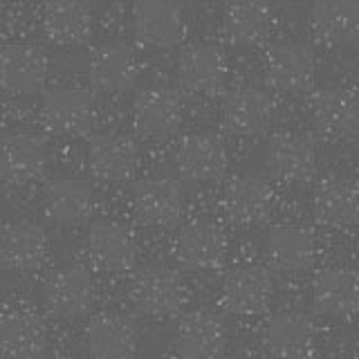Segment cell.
<instances>
[{
    "mask_svg": "<svg viewBox=\"0 0 359 359\" xmlns=\"http://www.w3.org/2000/svg\"><path fill=\"white\" fill-rule=\"evenodd\" d=\"M41 123L54 135H86L95 123V101L81 88H54L41 104Z\"/></svg>",
    "mask_w": 359,
    "mask_h": 359,
    "instance_id": "obj_2",
    "label": "cell"
},
{
    "mask_svg": "<svg viewBox=\"0 0 359 359\" xmlns=\"http://www.w3.org/2000/svg\"><path fill=\"white\" fill-rule=\"evenodd\" d=\"M274 297V278L258 265L233 269L222 283V306L233 314H261Z\"/></svg>",
    "mask_w": 359,
    "mask_h": 359,
    "instance_id": "obj_12",
    "label": "cell"
},
{
    "mask_svg": "<svg viewBox=\"0 0 359 359\" xmlns=\"http://www.w3.org/2000/svg\"><path fill=\"white\" fill-rule=\"evenodd\" d=\"M265 166L280 182H306L317 171V151L308 135L278 130L265 144Z\"/></svg>",
    "mask_w": 359,
    "mask_h": 359,
    "instance_id": "obj_1",
    "label": "cell"
},
{
    "mask_svg": "<svg viewBox=\"0 0 359 359\" xmlns=\"http://www.w3.org/2000/svg\"><path fill=\"white\" fill-rule=\"evenodd\" d=\"M140 72L137 54L126 41L97 43L88 56V76L101 93H121L135 83Z\"/></svg>",
    "mask_w": 359,
    "mask_h": 359,
    "instance_id": "obj_5",
    "label": "cell"
},
{
    "mask_svg": "<svg viewBox=\"0 0 359 359\" xmlns=\"http://www.w3.org/2000/svg\"><path fill=\"white\" fill-rule=\"evenodd\" d=\"M236 359H261V357H254V355H241V357H236Z\"/></svg>",
    "mask_w": 359,
    "mask_h": 359,
    "instance_id": "obj_33",
    "label": "cell"
},
{
    "mask_svg": "<svg viewBox=\"0 0 359 359\" xmlns=\"http://www.w3.org/2000/svg\"><path fill=\"white\" fill-rule=\"evenodd\" d=\"M310 29L325 45H346L359 36V3L321 0L310 7Z\"/></svg>",
    "mask_w": 359,
    "mask_h": 359,
    "instance_id": "obj_30",
    "label": "cell"
},
{
    "mask_svg": "<svg viewBox=\"0 0 359 359\" xmlns=\"http://www.w3.org/2000/svg\"><path fill=\"white\" fill-rule=\"evenodd\" d=\"M227 256V236L216 222H191L175 241V258L187 269H216Z\"/></svg>",
    "mask_w": 359,
    "mask_h": 359,
    "instance_id": "obj_13",
    "label": "cell"
},
{
    "mask_svg": "<svg viewBox=\"0 0 359 359\" xmlns=\"http://www.w3.org/2000/svg\"><path fill=\"white\" fill-rule=\"evenodd\" d=\"M355 250H357V261H359V236H357V245H355Z\"/></svg>",
    "mask_w": 359,
    "mask_h": 359,
    "instance_id": "obj_34",
    "label": "cell"
},
{
    "mask_svg": "<svg viewBox=\"0 0 359 359\" xmlns=\"http://www.w3.org/2000/svg\"><path fill=\"white\" fill-rule=\"evenodd\" d=\"M48 164V144L32 130L3 135V175L11 184H27L43 175Z\"/></svg>",
    "mask_w": 359,
    "mask_h": 359,
    "instance_id": "obj_17",
    "label": "cell"
},
{
    "mask_svg": "<svg viewBox=\"0 0 359 359\" xmlns=\"http://www.w3.org/2000/svg\"><path fill=\"white\" fill-rule=\"evenodd\" d=\"M265 348L278 359H303L317 346V328L303 312H280L263 332Z\"/></svg>",
    "mask_w": 359,
    "mask_h": 359,
    "instance_id": "obj_20",
    "label": "cell"
},
{
    "mask_svg": "<svg viewBox=\"0 0 359 359\" xmlns=\"http://www.w3.org/2000/svg\"><path fill=\"white\" fill-rule=\"evenodd\" d=\"M267 81L278 90H303L314 76V54L299 41L272 43L265 52Z\"/></svg>",
    "mask_w": 359,
    "mask_h": 359,
    "instance_id": "obj_14",
    "label": "cell"
},
{
    "mask_svg": "<svg viewBox=\"0 0 359 359\" xmlns=\"http://www.w3.org/2000/svg\"><path fill=\"white\" fill-rule=\"evenodd\" d=\"M274 97L263 88L243 86L224 97L220 108L222 126L236 135L265 133L274 121Z\"/></svg>",
    "mask_w": 359,
    "mask_h": 359,
    "instance_id": "obj_6",
    "label": "cell"
},
{
    "mask_svg": "<svg viewBox=\"0 0 359 359\" xmlns=\"http://www.w3.org/2000/svg\"><path fill=\"white\" fill-rule=\"evenodd\" d=\"M227 149L213 133H191L175 149L177 171L189 180H213L227 168Z\"/></svg>",
    "mask_w": 359,
    "mask_h": 359,
    "instance_id": "obj_21",
    "label": "cell"
},
{
    "mask_svg": "<svg viewBox=\"0 0 359 359\" xmlns=\"http://www.w3.org/2000/svg\"><path fill=\"white\" fill-rule=\"evenodd\" d=\"M274 9L265 3H233L222 16V34L233 45H256L269 36Z\"/></svg>",
    "mask_w": 359,
    "mask_h": 359,
    "instance_id": "obj_31",
    "label": "cell"
},
{
    "mask_svg": "<svg viewBox=\"0 0 359 359\" xmlns=\"http://www.w3.org/2000/svg\"><path fill=\"white\" fill-rule=\"evenodd\" d=\"M357 171H359V146H357Z\"/></svg>",
    "mask_w": 359,
    "mask_h": 359,
    "instance_id": "obj_35",
    "label": "cell"
},
{
    "mask_svg": "<svg viewBox=\"0 0 359 359\" xmlns=\"http://www.w3.org/2000/svg\"><path fill=\"white\" fill-rule=\"evenodd\" d=\"M184 104L177 90L151 86L135 99V126L146 135H168L182 121Z\"/></svg>",
    "mask_w": 359,
    "mask_h": 359,
    "instance_id": "obj_25",
    "label": "cell"
},
{
    "mask_svg": "<svg viewBox=\"0 0 359 359\" xmlns=\"http://www.w3.org/2000/svg\"><path fill=\"white\" fill-rule=\"evenodd\" d=\"M328 359H351V357H328Z\"/></svg>",
    "mask_w": 359,
    "mask_h": 359,
    "instance_id": "obj_38",
    "label": "cell"
},
{
    "mask_svg": "<svg viewBox=\"0 0 359 359\" xmlns=\"http://www.w3.org/2000/svg\"><path fill=\"white\" fill-rule=\"evenodd\" d=\"M45 216L59 224H79L95 209V191L81 177H56L43 191Z\"/></svg>",
    "mask_w": 359,
    "mask_h": 359,
    "instance_id": "obj_23",
    "label": "cell"
},
{
    "mask_svg": "<svg viewBox=\"0 0 359 359\" xmlns=\"http://www.w3.org/2000/svg\"><path fill=\"white\" fill-rule=\"evenodd\" d=\"M88 162L101 180H126L137 168V144L123 133H99L88 144Z\"/></svg>",
    "mask_w": 359,
    "mask_h": 359,
    "instance_id": "obj_22",
    "label": "cell"
},
{
    "mask_svg": "<svg viewBox=\"0 0 359 359\" xmlns=\"http://www.w3.org/2000/svg\"><path fill=\"white\" fill-rule=\"evenodd\" d=\"M88 254L93 263L108 272H126L137 261V241L126 224L99 220L88 231Z\"/></svg>",
    "mask_w": 359,
    "mask_h": 359,
    "instance_id": "obj_11",
    "label": "cell"
},
{
    "mask_svg": "<svg viewBox=\"0 0 359 359\" xmlns=\"http://www.w3.org/2000/svg\"><path fill=\"white\" fill-rule=\"evenodd\" d=\"M83 341L95 359H126L137 348V328L126 314L104 312L86 325Z\"/></svg>",
    "mask_w": 359,
    "mask_h": 359,
    "instance_id": "obj_18",
    "label": "cell"
},
{
    "mask_svg": "<svg viewBox=\"0 0 359 359\" xmlns=\"http://www.w3.org/2000/svg\"><path fill=\"white\" fill-rule=\"evenodd\" d=\"M45 254H48V236L41 224L29 220L5 224L0 241V256L5 267L14 272H29L45 261Z\"/></svg>",
    "mask_w": 359,
    "mask_h": 359,
    "instance_id": "obj_27",
    "label": "cell"
},
{
    "mask_svg": "<svg viewBox=\"0 0 359 359\" xmlns=\"http://www.w3.org/2000/svg\"><path fill=\"white\" fill-rule=\"evenodd\" d=\"M48 79V56L29 43H9L0 50V83L7 95H29Z\"/></svg>",
    "mask_w": 359,
    "mask_h": 359,
    "instance_id": "obj_9",
    "label": "cell"
},
{
    "mask_svg": "<svg viewBox=\"0 0 359 359\" xmlns=\"http://www.w3.org/2000/svg\"><path fill=\"white\" fill-rule=\"evenodd\" d=\"M314 308L328 317H351L359 310V278L344 267H325L312 280Z\"/></svg>",
    "mask_w": 359,
    "mask_h": 359,
    "instance_id": "obj_26",
    "label": "cell"
},
{
    "mask_svg": "<svg viewBox=\"0 0 359 359\" xmlns=\"http://www.w3.org/2000/svg\"><path fill=\"white\" fill-rule=\"evenodd\" d=\"M357 351H359V328H357Z\"/></svg>",
    "mask_w": 359,
    "mask_h": 359,
    "instance_id": "obj_36",
    "label": "cell"
},
{
    "mask_svg": "<svg viewBox=\"0 0 359 359\" xmlns=\"http://www.w3.org/2000/svg\"><path fill=\"white\" fill-rule=\"evenodd\" d=\"M135 36L153 48H168L184 39L187 9L175 0H144L133 9Z\"/></svg>",
    "mask_w": 359,
    "mask_h": 359,
    "instance_id": "obj_4",
    "label": "cell"
},
{
    "mask_svg": "<svg viewBox=\"0 0 359 359\" xmlns=\"http://www.w3.org/2000/svg\"><path fill=\"white\" fill-rule=\"evenodd\" d=\"M95 14L88 3H50L43 9V29L54 43H79L93 32Z\"/></svg>",
    "mask_w": 359,
    "mask_h": 359,
    "instance_id": "obj_32",
    "label": "cell"
},
{
    "mask_svg": "<svg viewBox=\"0 0 359 359\" xmlns=\"http://www.w3.org/2000/svg\"><path fill=\"white\" fill-rule=\"evenodd\" d=\"M135 213L146 224H157V227H168L180 220L184 211V196L182 189L171 177H146L135 187L133 194Z\"/></svg>",
    "mask_w": 359,
    "mask_h": 359,
    "instance_id": "obj_16",
    "label": "cell"
},
{
    "mask_svg": "<svg viewBox=\"0 0 359 359\" xmlns=\"http://www.w3.org/2000/svg\"><path fill=\"white\" fill-rule=\"evenodd\" d=\"M229 74L227 54L216 43L196 41L177 56V76L191 93H218Z\"/></svg>",
    "mask_w": 359,
    "mask_h": 359,
    "instance_id": "obj_3",
    "label": "cell"
},
{
    "mask_svg": "<svg viewBox=\"0 0 359 359\" xmlns=\"http://www.w3.org/2000/svg\"><path fill=\"white\" fill-rule=\"evenodd\" d=\"M175 344L187 359H218L227 344L224 323L209 310H191L177 323Z\"/></svg>",
    "mask_w": 359,
    "mask_h": 359,
    "instance_id": "obj_15",
    "label": "cell"
},
{
    "mask_svg": "<svg viewBox=\"0 0 359 359\" xmlns=\"http://www.w3.org/2000/svg\"><path fill=\"white\" fill-rule=\"evenodd\" d=\"M130 301L146 314H171L184 306L187 285L175 269L149 267L133 278Z\"/></svg>",
    "mask_w": 359,
    "mask_h": 359,
    "instance_id": "obj_7",
    "label": "cell"
},
{
    "mask_svg": "<svg viewBox=\"0 0 359 359\" xmlns=\"http://www.w3.org/2000/svg\"><path fill=\"white\" fill-rule=\"evenodd\" d=\"M312 209L325 227H351L359 222V189L341 177L323 180L312 196Z\"/></svg>",
    "mask_w": 359,
    "mask_h": 359,
    "instance_id": "obj_28",
    "label": "cell"
},
{
    "mask_svg": "<svg viewBox=\"0 0 359 359\" xmlns=\"http://www.w3.org/2000/svg\"><path fill=\"white\" fill-rule=\"evenodd\" d=\"M149 359H171V357H149Z\"/></svg>",
    "mask_w": 359,
    "mask_h": 359,
    "instance_id": "obj_37",
    "label": "cell"
},
{
    "mask_svg": "<svg viewBox=\"0 0 359 359\" xmlns=\"http://www.w3.org/2000/svg\"><path fill=\"white\" fill-rule=\"evenodd\" d=\"M265 252L269 263L280 272H301L312 265L317 241L303 224H274L267 233Z\"/></svg>",
    "mask_w": 359,
    "mask_h": 359,
    "instance_id": "obj_24",
    "label": "cell"
},
{
    "mask_svg": "<svg viewBox=\"0 0 359 359\" xmlns=\"http://www.w3.org/2000/svg\"><path fill=\"white\" fill-rule=\"evenodd\" d=\"M274 207V191L263 177L241 173L227 180L222 189L224 216L236 224L263 222Z\"/></svg>",
    "mask_w": 359,
    "mask_h": 359,
    "instance_id": "obj_8",
    "label": "cell"
},
{
    "mask_svg": "<svg viewBox=\"0 0 359 359\" xmlns=\"http://www.w3.org/2000/svg\"><path fill=\"white\" fill-rule=\"evenodd\" d=\"M0 346L9 359H36L48 346V328L34 312H7L0 323Z\"/></svg>",
    "mask_w": 359,
    "mask_h": 359,
    "instance_id": "obj_29",
    "label": "cell"
},
{
    "mask_svg": "<svg viewBox=\"0 0 359 359\" xmlns=\"http://www.w3.org/2000/svg\"><path fill=\"white\" fill-rule=\"evenodd\" d=\"M61 359H76V357H61Z\"/></svg>",
    "mask_w": 359,
    "mask_h": 359,
    "instance_id": "obj_40",
    "label": "cell"
},
{
    "mask_svg": "<svg viewBox=\"0 0 359 359\" xmlns=\"http://www.w3.org/2000/svg\"><path fill=\"white\" fill-rule=\"evenodd\" d=\"M43 299L59 317H79L95 299L93 276L81 265H65L48 276L43 285Z\"/></svg>",
    "mask_w": 359,
    "mask_h": 359,
    "instance_id": "obj_10",
    "label": "cell"
},
{
    "mask_svg": "<svg viewBox=\"0 0 359 359\" xmlns=\"http://www.w3.org/2000/svg\"><path fill=\"white\" fill-rule=\"evenodd\" d=\"M357 72H359V56H357Z\"/></svg>",
    "mask_w": 359,
    "mask_h": 359,
    "instance_id": "obj_39",
    "label": "cell"
},
{
    "mask_svg": "<svg viewBox=\"0 0 359 359\" xmlns=\"http://www.w3.org/2000/svg\"><path fill=\"white\" fill-rule=\"evenodd\" d=\"M312 121L325 137H348L359 130V97L348 88H323L312 97Z\"/></svg>",
    "mask_w": 359,
    "mask_h": 359,
    "instance_id": "obj_19",
    "label": "cell"
}]
</instances>
